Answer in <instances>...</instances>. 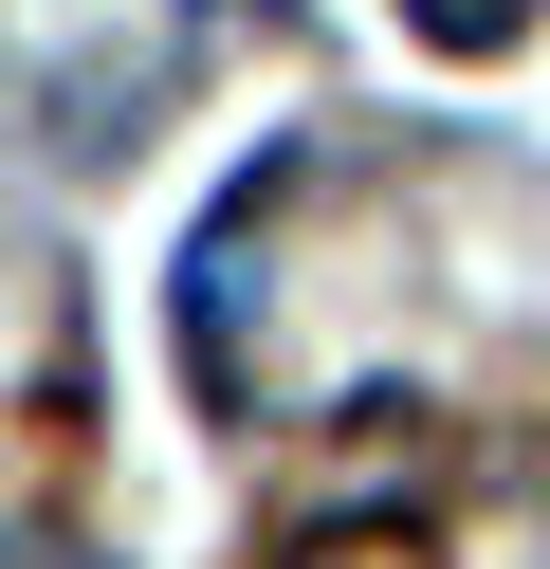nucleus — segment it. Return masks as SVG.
Wrapping results in <instances>:
<instances>
[{
    "mask_svg": "<svg viewBox=\"0 0 550 569\" xmlns=\"http://www.w3.org/2000/svg\"><path fill=\"white\" fill-rule=\"evenodd\" d=\"M312 569H422L403 532H312Z\"/></svg>",
    "mask_w": 550,
    "mask_h": 569,
    "instance_id": "f257e3e1",
    "label": "nucleus"
}]
</instances>
